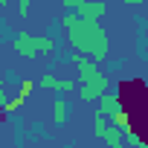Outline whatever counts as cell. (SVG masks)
Masks as SVG:
<instances>
[{"label":"cell","mask_w":148,"mask_h":148,"mask_svg":"<svg viewBox=\"0 0 148 148\" xmlns=\"http://www.w3.org/2000/svg\"><path fill=\"white\" fill-rule=\"evenodd\" d=\"M61 26L67 29L73 52H84L96 61L108 58V32L99 26V21H84L82 15H64Z\"/></svg>","instance_id":"obj_1"},{"label":"cell","mask_w":148,"mask_h":148,"mask_svg":"<svg viewBox=\"0 0 148 148\" xmlns=\"http://www.w3.org/2000/svg\"><path fill=\"white\" fill-rule=\"evenodd\" d=\"M64 6L73 9L76 15H82L84 21H102L105 12H108L105 0H64Z\"/></svg>","instance_id":"obj_2"},{"label":"cell","mask_w":148,"mask_h":148,"mask_svg":"<svg viewBox=\"0 0 148 148\" xmlns=\"http://www.w3.org/2000/svg\"><path fill=\"white\" fill-rule=\"evenodd\" d=\"M70 58H73V64H76L82 82H105V79H108L105 73L96 67V58H90V55H84V52H73Z\"/></svg>","instance_id":"obj_3"},{"label":"cell","mask_w":148,"mask_h":148,"mask_svg":"<svg viewBox=\"0 0 148 148\" xmlns=\"http://www.w3.org/2000/svg\"><path fill=\"white\" fill-rule=\"evenodd\" d=\"M15 49L23 55V58H38L41 52V44H38V35H29V32H21L15 38Z\"/></svg>","instance_id":"obj_4"},{"label":"cell","mask_w":148,"mask_h":148,"mask_svg":"<svg viewBox=\"0 0 148 148\" xmlns=\"http://www.w3.org/2000/svg\"><path fill=\"white\" fill-rule=\"evenodd\" d=\"M108 90V79L105 82H82L79 87H76V93H79V99L82 102H93V99H102V93Z\"/></svg>","instance_id":"obj_5"},{"label":"cell","mask_w":148,"mask_h":148,"mask_svg":"<svg viewBox=\"0 0 148 148\" xmlns=\"http://www.w3.org/2000/svg\"><path fill=\"white\" fill-rule=\"evenodd\" d=\"M38 87L55 90V93H70V90H76V84H73L70 79H58V76H52V73H47V76L38 79Z\"/></svg>","instance_id":"obj_6"},{"label":"cell","mask_w":148,"mask_h":148,"mask_svg":"<svg viewBox=\"0 0 148 148\" xmlns=\"http://www.w3.org/2000/svg\"><path fill=\"white\" fill-rule=\"evenodd\" d=\"M119 108H122L119 96L105 90V93H102V99H99V113H108V116H110V113H113V110H119Z\"/></svg>","instance_id":"obj_7"},{"label":"cell","mask_w":148,"mask_h":148,"mask_svg":"<svg viewBox=\"0 0 148 148\" xmlns=\"http://www.w3.org/2000/svg\"><path fill=\"white\" fill-rule=\"evenodd\" d=\"M67 122V102H64V93H58V99L52 102V125L61 128Z\"/></svg>","instance_id":"obj_8"},{"label":"cell","mask_w":148,"mask_h":148,"mask_svg":"<svg viewBox=\"0 0 148 148\" xmlns=\"http://www.w3.org/2000/svg\"><path fill=\"white\" fill-rule=\"evenodd\" d=\"M102 142H108L110 148H122V145H125V131H122V128H116V125L110 122V128L105 131V136H102Z\"/></svg>","instance_id":"obj_9"},{"label":"cell","mask_w":148,"mask_h":148,"mask_svg":"<svg viewBox=\"0 0 148 148\" xmlns=\"http://www.w3.org/2000/svg\"><path fill=\"white\" fill-rule=\"evenodd\" d=\"M110 122H113L116 128H131V113H128L125 108H119V110L110 113Z\"/></svg>","instance_id":"obj_10"},{"label":"cell","mask_w":148,"mask_h":148,"mask_svg":"<svg viewBox=\"0 0 148 148\" xmlns=\"http://www.w3.org/2000/svg\"><path fill=\"white\" fill-rule=\"evenodd\" d=\"M23 102H26V99H23V96H21V93H18V96H15V99H9V102H6V105H3V108H0V110H3V113H18V110H21V108H23Z\"/></svg>","instance_id":"obj_11"},{"label":"cell","mask_w":148,"mask_h":148,"mask_svg":"<svg viewBox=\"0 0 148 148\" xmlns=\"http://www.w3.org/2000/svg\"><path fill=\"white\" fill-rule=\"evenodd\" d=\"M32 90H35V82H32V79H21V90H18V93H21L23 99H29Z\"/></svg>","instance_id":"obj_12"},{"label":"cell","mask_w":148,"mask_h":148,"mask_svg":"<svg viewBox=\"0 0 148 148\" xmlns=\"http://www.w3.org/2000/svg\"><path fill=\"white\" fill-rule=\"evenodd\" d=\"M29 9H32V0H18V15L21 18H29Z\"/></svg>","instance_id":"obj_13"},{"label":"cell","mask_w":148,"mask_h":148,"mask_svg":"<svg viewBox=\"0 0 148 148\" xmlns=\"http://www.w3.org/2000/svg\"><path fill=\"white\" fill-rule=\"evenodd\" d=\"M6 102H9V99H6V82H3V79H0V108H3Z\"/></svg>","instance_id":"obj_14"},{"label":"cell","mask_w":148,"mask_h":148,"mask_svg":"<svg viewBox=\"0 0 148 148\" xmlns=\"http://www.w3.org/2000/svg\"><path fill=\"white\" fill-rule=\"evenodd\" d=\"M122 3H131V6H139V3H145V0H122Z\"/></svg>","instance_id":"obj_15"},{"label":"cell","mask_w":148,"mask_h":148,"mask_svg":"<svg viewBox=\"0 0 148 148\" xmlns=\"http://www.w3.org/2000/svg\"><path fill=\"white\" fill-rule=\"evenodd\" d=\"M0 9H6V0H0Z\"/></svg>","instance_id":"obj_16"}]
</instances>
